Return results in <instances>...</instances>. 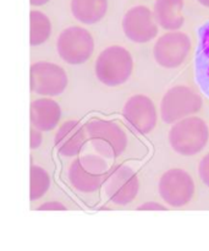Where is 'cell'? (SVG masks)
I'll use <instances>...</instances> for the list:
<instances>
[{"instance_id":"1","label":"cell","mask_w":209,"mask_h":251,"mask_svg":"<svg viewBox=\"0 0 209 251\" xmlns=\"http://www.w3.org/2000/svg\"><path fill=\"white\" fill-rule=\"evenodd\" d=\"M208 125L200 117H186L174 123L169 131V142L176 153L181 156H195L208 144Z\"/></svg>"},{"instance_id":"2","label":"cell","mask_w":209,"mask_h":251,"mask_svg":"<svg viewBox=\"0 0 209 251\" xmlns=\"http://www.w3.org/2000/svg\"><path fill=\"white\" fill-rule=\"evenodd\" d=\"M94 70L103 85L116 87L130 78L134 70V59L124 47L110 46L98 55Z\"/></svg>"},{"instance_id":"3","label":"cell","mask_w":209,"mask_h":251,"mask_svg":"<svg viewBox=\"0 0 209 251\" xmlns=\"http://www.w3.org/2000/svg\"><path fill=\"white\" fill-rule=\"evenodd\" d=\"M87 136L93 149L105 158L121 156L127 146V136L124 130L112 120L92 119L85 124Z\"/></svg>"},{"instance_id":"4","label":"cell","mask_w":209,"mask_h":251,"mask_svg":"<svg viewBox=\"0 0 209 251\" xmlns=\"http://www.w3.org/2000/svg\"><path fill=\"white\" fill-rule=\"evenodd\" d=\"M108 174V163L100 154H86L71 163L69 180L76 190L88 194L97 191L104 184Z\"/></svg>"},{"instance_id":"5","label":"cell","mask_w":209,"mask_h":251,"mask_svg":"<svg viewBox=\"0 0 209 251\" xmlns=\"http://www.w3.org/2000/svg\"><path fill=\"white\" fill-rule=\"evenodd\" d=\"M203 100L188 86L179 85L169 88L161 102V117L166 124H174L196 114L202 108Z\"/></svg>"},{"instance_id":"6","label":"cell","mask_w":209,"mask_h":251,"mask_svg":"<svg viewBox=\"0 0 209 251\" xmlns=\"http://www.w3.org/2000/svg\"><path fill=\"white\" fill-rule=\"evenodd\" d=\"M56 49L64 61L70 65H81L92 56L94 39L83 27L71 26L59 34Z\"/></svg>"},{"instance_id":"7","label":"cell","mask_w":209,"mask_h":251,"mask_svg":"<svg viewBox=\"0 0 209 251\" xmlns=\"http://www.w3.org/2000/svg\"><path fill=\"white\" fill-rule=\"evenodd\" d=\"M161 198L171 207L186 206L195 195V181L192 176L181 168L169 169L159 179Z\"/></svg>"},{"instance_id":"8","label":"cell","mask_w":209,"mask_h":251,"mask_svg":"<svg viewBox=\"0 0 209 251\" xmlns=\"http://www.w3.org/2000/svg\"><path fill=\"white\" fill-rule=\"evenodd\" d=\"M188 34L180 31H170L157 39L153 55L157 63L165 69H176L183 65L191 51Z\"/></svg>"},{"instance_id":"9","label":"cell","mask_w":209,"mask_h":251,"mask_svg":"<svg viewBox=\"0 0 209 251\" xmlns=\"http://www.w3.org/2000/svg\"><path fill=\"white\" fill-rule=\"evenodd\" d=\"M68 75L61 66L49 61H37L31 66V90L37 95L54 97L68 87Z\"/></svg>"},{"instance_id":"10","label":"cell","mask_w":209,"mask_h":251,"mask_svg":"<svg viewBox=\"0 0 209 251\" xmlns=\"http://www.w3.org/2000/svg\"><path fill=\"white\" fill-rule=\"evenodd\" d=\"M104 191L115 205H129L139 191V176L130 167L115 166L105 179Z\"/></svg>"},{"instance_id":"11","label":"cell","mask_w":209,"mask_h":251,"mask_svg":"<svg viewBox=\"0 0 209 251\" xmlns=\"http://www.w3.org/2000/svg\"><path fill=\"white\" fill-rule=\"evenodd\" d=\"M125 36L135 43H147L158 34L159 25L154 19L153 11L143 5L134 6L125 14L121 22Z\"/></svg>"},{"instance_id":"12","label":"cell","mask_w":209,"mask_h":251,"mask_svg":"<svg viewBox=\"0 0 209 251\" xmlns=\"http://www.w3.org/2000/svg\"><path fill=\"white\" fill-rule=\"evenodd\" d=\"M122 117L130 127L142 135L149 134L158 122L153 100L144 95L130 97L122 108Z\"/></svg>"},{"instance_id":"13","label":"cell","mask_w":209,"mask_h":251,"mask_svg":"<svg viewBox=\"0 0 209 251\" xmlns=\"http://www.w3.org/2000/svg\"><path fill=\"white\" fill-rule=\"evenodd\" d=\"M86 126L77 120L65 122L54 137V144L59 153L64 157L77 156L87 140Z\"/></svg>"},{"instance_id":"14","label":"cell","mask_w":209,"mask_h":251,"mask_svg":"<svg viewBox=\"0 0 209 251\" xmlns=\"http://www.w3.org/2000/svg\"><path fill=\"white\" fill-rule=\"evenodd\" d=\"M31 124L41 131H50L61 118V108L50 98H38L31 104Z\"/></svg>"},{"instance_id":"15","label":"cell","mask_w":209,"mask_h":251,"mask_svg":"<svg viewBox=\"0 0 209 251\" xmlns=\"http://www.w3.org/2000/svg\"><path fill=\"white\" fill-rule=\"evenodd\" d=\"M183 10L184 0H157L153 15L157 24L163 29L178 31L185 24Z\"/></svg>"},{"instance_id":"16","label":"cell","mask_w":209,"mask_h":251,"mask_svg":"<svg viewBox=\"0 0 209 251\" xmlns=\"http://www.w3.org/2000/svg\"><path fill=\"white\" fill-rule=\"evenodd\" d=\"M196 81L202 92L209 97V21L198 31V47L195 55Z\"/></svg>"},{"instance_id":"17","label":"cell","mask_w":209,"mask_h":251,"mask_svg":"<svg viewBox=\"0 0 209 251\" xmlns=\"http://www.w3.org/2000/svg\"><path fill=\"white\" fill-rule=\"evenodd\" d=\"M108 11V0H71L73 17L85 25L98 24Z\"/></svg>"},{"instance_id":"18","label":"cell","mask_w":209,"mask_h":251,"mask_svg":"<svg viewBox=\"0 0 209 251\" xmlns=\"http://www.w3.org/2000/svg\"><path fill=\"white\" fill-rule=\"evenodd\" d=\"M31 20V42L32 47H37L48 41L51 34V24L49 17L38 10H32L29 12Z\"/></svg>"},{"instance_id":"19","label":"cell","mask_w":209,"mask_h":251,"mask_svg":"<svg viewBox=\"0 0 209 251\" xmlns=\"http://www.w3.org/2000/svg\"><path fill=\"white\" fill-rule=\"evenodd\" d=\"M50 186V176L49 173L42 167L32 164L31 166V191L29 198L32 201L38 200L46 195Z\"/></svg>"},{"instance_id":"20","label":"cell","mask_w":209,"mask_h":251,"mask_svg":"<svg viewBox=\"0 0 209 251\" xmlns=\"http://www.w3.org/2000/svg\"><path fill=\"white\" fill-rule=\"evenodd\" d=\"M198 174L203 184L209 188V153L201 159L200 166H198Z\"/></svg>"},{"instance_id":"21","label":"cell","mask_w":209,"mask_h":251,"mask_svg":"<svg viewBox=\"0 0 209 251\" xmlns=\"http://www.w3.org/2000/svg\"><path fill=\"white\" fill-rule=\"evenodd\" d=\"M38 211H66V206H64L63 203L59 202V201H48V202L42 203L41 206L37 207Z\"/></svg>"},{"instance_id":"22","label":"cell","mask_w":209,"mask_h":251,"mask_svg":"<svg viewBox=\"0 0 209 251\" xmlns=\"http://www.w3.org/2000/svg\"><path fill=\"white\" fill-rule=\"evenodd\" d=\"M42 141H43V135H42V131L37 127L32 126L31 129V149L36 150L38 149L42 145Z\"/></svg>"},{"instance_id":"23","label":"cell","mask_w":209,"mask_h":251,"mask_svg":"<svg viewBox=\"0 0 209 251\" xmlns=\"http://www.w3.org/2000/svg\"><path fill=\"white\" fill-rule=\"evenodd\" d=\"M139 211H165L166 206L162 205L159 202H154V201H147L143 202L141 206L137 207Z\"/></svg>"},{"instance_id":"24","label":"cell","mask_w":209,"mask_h":251,"mask_svg":"<svg viewBox=\"0 0 209 251\" xmlns=\"http://www.w3.org/2000/svg\"><path fill=\"white\" fill-rule=\"evenodd\" d=\"M49 1H50V0H29L31 5H33V6H42V5L46 4V2Z\"/></svg>"},{"instance_id":"25","label":"cell","mask_w":209,"mask_h":251,"mask_svg":"<svg viewBox=\"0 0 209 251\" xmlns=\"http://www.w3.org/2000/svg\"><path fill=\"white\" fill-rule=\"evenodd\" d=\"M198 2H200L202 6H206V7H209V0H197Z\"/></svg>"}]
</instances>
